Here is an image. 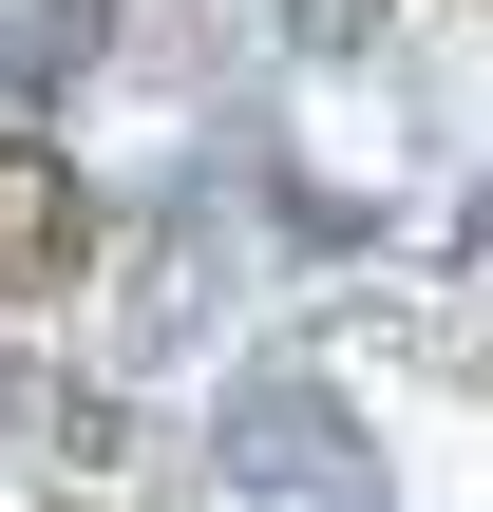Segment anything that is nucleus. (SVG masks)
Listing matches in <instances>:
<instances>
[{
    "mask_svg": "<svg viewBox=\"0 0 493 512\" xmlns=\"http://www.w3.org/2000/svg\"><path fill=\"white\" fill-rule=\"evenodd\" d=\"M57 266H76V171L0 133V285H57Z\"/></svg>",
    "mask_w": 493,
    "mask_h": 512,
    "instance_id": "obj_2",
    "label": "nucleus"
},
{
    "mask_svg": "<svg viewBox=\"0 0 493 512\" xmlns=\"http://www.w3.org/2000/svg\"><path fill=\"white\" fill-rule=\"evenodd\" d=\"M285 19H304L323 57H342V38H380V0H285Z\"/></svg>",
    "mask_w": 493,
    "mask_h": 512,
    "instance_id": "obj_3",
    "label": "nucleus"
},
{
    "mask_svg": "<svg viewBox=\"0 0 493 512\" xmlns=\"http://www.w3.org/2000/svg\"><path fill=\"white\" fill-rule=\"evenodd\" d=\"M228 475H266V494H342V512H361L380 456H361V418H342V399L266 380V399H228Z\"/></svg>",
    "mask_w": 493,
    "mask_h": 512,
    "instance_id": "obj_1",
    "label": "nucleus"
}]
</instances>
